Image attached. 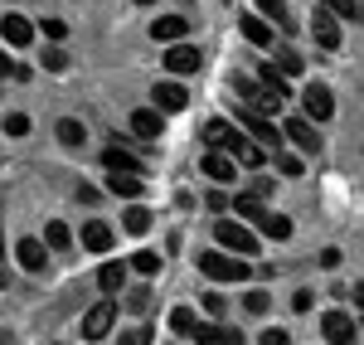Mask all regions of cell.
<instances>
[{"mask_svg": "<svg viewBox=\"0 0 364 345\" xmlns=\"http://www.w3.org/2000/svg\"><path fill=\"white\" fill-rule=\"evenodd\" d=\"M199 272L209 277V282H243V277H252L248 258H238V253H199Z\"/></svg>", "mask_w": 364, "mask_h": 345, "instance_id": "6da1fadb", "label": "cell"}, {"mask_svg": "<svg viewBox=\"0 0 364 345\" xmlns=\"http://www.w3.org/2000/svg\"><path fill=\"white\" fill-rule=\"evenodd\" d=\"M214 238H219L224 253H238V258H252L257 253V233H248L243 219H219L214 224Z\"/></svg>", "mask_w": 364, "mask_h": 345, "instance_id": "7a4b0ae2", "label": "cell"}, {"mask_svg": "<svg viewBox=\"0 0 364 345\" xmlns=\"http://www.w3.org/2000/svg\"><path fill=\"white\" fill-rule=\"evenodd\" d=\"M238 122L248 127V137H252V142H262L267 151H272V156L282 151V137H287V132H277V122L262 112V107H243V112H238Z\"/></svg>", "mask_w": 364, "mask_h": 345, "instance_id": "3957f363", "label": "cell"}, {"mask_svg": "<svg viewBox=\"0 0 364 345\" xmlns=\"http://www.w3.org/2000/svg\"><path fill=\"white\" fill-rule=\"evenodd\" d=\"M311 34H316V44L331 49V54L345 44V39H340V15L331 10V5H316V10H311Z\"/></svg>", "mask_w": 364, "mask_h": 345, "instance_id": "277c9868", "label": "cell"}, {"mask_svg": "<svg viewBox=\"0 0 364 345\" xmlns=\"http://www.w3.org/2000/svg\"><path fill=\"white\" fill-rule=\"evenodd\" d=\"M224 151L233 156V161H238V166H248V171H257V166L272 156V151H267L262 142H252V137H243V132H233V142H228Z\"/></svg>", "mask_w": 364, "mask_h": 345, "instance_id": "5b68a950", "label": "cell"}, {"mask_svg": "<svg viewBox=\"0 0 364 345\" xmlns=\"http://www.w3.org/2000/svg\"><path fill=\"white\" fill-rule=\"evenodd\" d=\"M112 321H117V302H112V297H102V302L83 317V341H102V336L112 331Z\"/></svg>", "mask_w": 364, "mask_h": 345, "instance_id": "8992f818", "label": "cell"}, {"mask_svg": "<svg viewBox=\"0 0 364 345\" xmlns=\"http://www.w3.org/2000/svg\"><path fill=\"white\" fill-rule=\"evenodd\" d=\"M0 39H5V49H29L34 44V25L10 10V15H0Z\"/></svg>", "mask_w": 364, "mask_h": 345, "instance_id": "52a82bcc", "label": "cell"}, {"mask_svg": "<svg viewBox=\"0 0 364 345\" xmlns=\"http://www.w3.org/2000/svg\"><path fill=\"white\" fill-rule=\"evenodd\" d=\"M282 132H287V142H296L306 156L321 151V132H316V122H311V117H287V122H282Z\"/></svg>", "mask_w": 364, "mask_h": 345, "instance_id": "ba28073f", "label": "cell"}, {"mask_svg": "<svg viewBox=\"0 0 364 345\" xmlns=\"http://www.w3.org/2000/svg\"><path fill=\"white\" fill-rule=\"evenodd\" d=\"M301 107H306V117L326 122V117H336V92H331L326 83H306V92H301Z\"/></svg>", "mask_w": 364, "mask_h": 345, "instance_id": "9c48e42d", "label": "cell"}, {"mask_svg": "<svg viewBox=\"0 0 364 345\" xmlns=\"http://www.w3.org/2000/svg\"><path fill=\"white\" fill-rule=\"evenodd\" d=\"M199 63H204V54H199L195 44H170V49H166V68L175 73V78H185V73H199Z\"/></svg>", "mask_w": 364, "mask_h": 345, "instance_id": "30bf717a", "label": "cell"}, {"mask_svg": "<svg viewBox=\"0 0 364 345\" xmlns=\"http://www.w3.org/2000/svg\"><path fill=\"white\" fill-rule=\"evenodd\" d=\"M321 331L331 345H355V317L350 312H326L321 317Z\"/></svg>", "mask_w": 364, "mask_h": 345, "instance_id": "8fae6325", "label": "cell"}, {"mask_svg": "<svg viewBox=\"0 0 364 345\" xmlns=\"http://www.w3.org/2000/svg\"><path fill=\"white\" fill-rule=\"evenodd\" d=\"M127 122H132V132H136L141 142H156V137L166 132V117H161V107H136Z\"/></svg>", "mask_w": 364, "mask_h": 345, "instance_id": "7c38bea8", "label": "cell"}, {"mask_svg": "<svg viewBox=\"0 0 364 345\" xmlns=\"http://www.w3.org/2000/svg\"><path fill=\"white\" fill-rule=\"evenodd\" d=\"M151 102H156L161 112H180V107L190 102V92H185V83H175V78H161L156 92H151Z\"/></svg>", "mask_w": 364, "mask_h": 345, "instance_id": "4fadbf2b", "label": "cell"}, {"mask_svg": "<svg viewBox=\"0 0 364 345\" xmlns=\"http://www.w3.org/2000/svg\"><path fill=\"white\" fill-rule=\"evenodd\" d=\"M199 171L209 175V180H219V185H224V180H233V175H238V161H233L228 151H204V156H199Z\"/></svg>", "mask_w": 364, "mask_h": 345, "instance_id": "5bb4252c", "label": "cell"}, {"mask_svg": "<svg viewBox=\"0 0 364 345\" xmlns=\"http://www.w3.org/2000/svg\"><path fill=\"white\" fill-rule=\"evenodd\" d=\"M190 34V20L185 15H161L156 25H151V39H166V44H180Z\"/></svg>", "mask_w": 364, "mask_h": 345, "instance_id": "9a60e30c", "label": "cell"}, {"mask_svg": "<svg viewBox=\"0 0 364 345\" xmlns=\"http://www.w3.org/2000/svg\"><path fill=\"white\" fill-rule=\"evenodd\" d=\"M112 224H102V219H92V224H83V248H92V253H107L112 248Z\"/></svg>", "mask_w": 364, "mask_h": 345, "instance_id": "2e32d148", "label": "cell"}, {"mask_svg": "<svg viewBox=\"0 0 364 345\" xmlns=\"http://www.w3.org/2000/svg\"><path fill=\"white\" fill-rule=\"evenodd\" d=\"M15 258H20V267H29V272H44V243H39V238H20V243H15Z\"/></svg>", "mask_w": 364, "mask_h": 345, "instance_id": "e0dca14e", "label": "cell"}, {"mask_svg": "<svg viewBox=\"0 0 364 345\" xmlns=\"http://www.w3.org/2000/svg\"><path fill=\"white\" fill-rule=\"evenodd\" d=\"M102 166H107V171L141 175V156H132V151H122V146H107V151H102Z\"/></svg>", "mask_w": 364, "mask_h": 345, "instance_id": "ac0fdd59", "label": "cell"}, {"mask_svg": "<svg viewBox=\"0 0 364 345\" xmlns=\"http://www.w3.org/2000/svg\"><path fill=\"white\" fill-rule=\"evenodd\" d=\"M122 282H127V267H122V262H102V267H97V287H102V297H117Z\"/></svg>", "mask_w": 364, "mask_h": 345, "instance_id": "d6986e66", "label": "cell"}, {"mask_svg": "<svg viewBox=\"0 0 364 345\" xmlns=\"http://www.w3.org/2000/svg\"><path fill=\"white\" fill-rule=\"evenodd\" d=\"M243 39L257 44V49H267V44H272V25H267L262 15H243Z\"/></svg>", "mask_w": 364, "mask_h": 345, "instance_id": "ffe728a7", "label": "cell"}, {"mask_svg": "<svg viewBox=\"0 0 364 345\" xmlns=\"http://www.w3.org/2000/svg\"><path fill=\"white\" fill-rule=\"evenodd\" d=\"M107 190H112V195H122V200H136V195H141V175L107 171Z\"/></svg>", "mask_w": 364, "mask_h": 345, "instance_id": "44dd1931", "label": "cell"}, {"mask_svg": "<svg viewBox=\"0 0 364 345\" xmlns=\"http://www.w3.org/2000/svg\"><path fill=\"white\" fill-rule=\"evenodd\" d=\"M228 142H233V127H228V122H219V117L204 122V146H209V151H224Z\"/></svg>", "mask_w": 364, "mask_h": 345, "instance_id": "7402d4cb", "label": "cell"}, {"mask_svg": "<svg viewBox=\"0 0 364 345\" xmlns=\"http://www.w3.org/2000/svg\"><path fill=\"white\" fill-rule=\"evenodd\" d=\"M122 229H127V233H146V229H151V209H146V204H127Z\"/></svg>", "mask_w": 364, "mask_h": 345, "instance_id": "603a6c76", "label": "cell"}, {"mask_svg": "<svg viewBox=\"0 0 364 345\" xmlns=\"http://www.w3.org/2000/svg\"><path fill=\"white\" fill-rule=\"evenodd\" d=\"M233 209H238V219H243V224H262V214H267L257 195H238V200H233Z\"/></svg>", "mask_w": 364, "mask_h": 345, "instance_id": "cb8c5ba5", "label": "cell"}, {"mask_svg": "<svg viewBox=\"0 0 364 345\" xmlns=\"http://www.w3.org/2000/svg\"><path fill=\"white\" fill-rule=\"evenodd\" d=\"M132 272H141V277H156L161 272V253H151V248H141V253H132V262H127Z\"/></svg>", "mask_w": 364, "mask_h": 345, "instance_id": "d4e9b609", "label": "cell"}, {"mask_svg": "<svg viewBox=\"0 0 364 345\" xmlns=\"http://www.w3.org/2000/svg\"><path fill=\"white\" fill-rule=\"evenodd\" d=\"M257 229L282 243V238H291V219H287V214H262V224H257Z\"/></svg>", "mask_w": 364, "mask_h": 345, "instance_id": "484cf974", "label": "cell"}, {"mask_svg": "<svg viewBox=\"0 0 364 345\" xmlns=\"http://www.w3.org/2000/svg\"><path fill=\"white\" fill-rule=\"evenodd\" d=\"M170 331H175V336H195L199 331L195 312H190V307H175V312H170Z\"/></svg>", "mask_w": 364, "mask_h": 345, "instance_id": "4316f807", "label": "cell"}, {"mask_svg": "<svg viewBox=\"0 0 364 345\" xmlns=\"http://www.w3.org/2000/svg\"><path fill=\"white\" fill-rule=\"evenodd\" d=\"M83 122H78V117H63V122H58V142L63 146H83Z\"/></svg>", "mask_w": 364, "mask_h": 345, "instance_id": "83f0119b", "label": "cell"}, {"mask_svg": "<svg viewBox=\"0 0 364 345\" xmlns=\"http://www.w3.org/2000/svg\"><path fill=\"white\" fill-rule=\"evenodd\" d=\"M331 10H336L340 20H355V25H364V0H326Z\"/></svg>", "mask_w": 364, "mask_h": 345, "instance_id": "f1b7e54d", "label": "cell"}, {"mask_svg": "<svg viewBox=\"0 0 364 345\" xmlns=\"http://www.w3.org/2000/svg\"><path fill=\"white\" fill-rule=\"evenodd\" d=\"M44 243H49V248H68V243H73V229H68L63 219H54V224L44 229Z\"/></svg>", "mask_w": 364, "mask_h": 345, "instance_id": "f546056e", "label": "cell"}, {"mask_svg": "<svg viewBox=\"0 0 364 345\" xmlns=\"http://www.w3.org/2000/svg\"><path fill=\"white\" fill-rule=\"evenodd\" d=\"M195 341L199 345H233V331H224V326H199Z\"/></svg>", "mask_w": 364, "mask_h": 345, "instance_id": "4dcf8cb0", "label": "cell"}, {"mask_svg": "<svg viewBox=\"0 0 364 345\" xmlns=\"http://www.w3.org/2000/svg\"><path fill=\"white\" fill-rule=\"evenodd\" d=\"M257 78H262V87H272L277 97H287V92H291V87H287V78H282V68H277V63H267V68H262Z\"/></svg>", "mask_w": 364, "mask_h": 345, "instance_id": "1f68e13d", "label": "cell"}, {"mask_svg": "<svg viewBox=\"0 0 364 345\" xmlns=\"http://www.w3.org/2000/svg\"><path fill=\"white\" fill-rule=\"evenodd\" d=\"M44 68H49V73H63V68H68V49H63V44H49V49H44Z\"/></svg>", "mask_w": 364, "mask_h": 345, "instance_id": "d6a6232c", "label": "cell"}, {"mask_svg": "<svg viewBox=\"0 0 364 345\" xmlns=\"http://www.w3.org/2000/svg\"><path fill=\"white\" fill-rule=\"evenodd\" d=\"M267 307H272V302H267V292H248V297H243V312H248V317H262Z\"/></svg>", "mask_w": 364, "mask_h": 345, "instance_id": "836d02e7", "label": "cell"}, {"mask_svg": "<svg viewBox=\"0 0 364 345\" xmlns=\"http://www.w3.org/2000/svg\"><path fill=\"white\" fill-rule=\"evenodd\" d=\"M257 10H262V20H287V0H257Z\"/></svg>", "mask_w": 364, "mask_h": 345, "instance_id": "e575fe53", "label": "cell"}, {"mask_svg": "<svg viewBox=\"0 0 364 345\" xmlns=\"http://www.w3.org/2000/svg\"><path fill=\"white\" fill-rule=\"evenodd\" d=\"M5 132H10V137H29V117L25 112H5Z\"/></svg>", "mask_w": 364, "mask_h": 345, "instance_id": "d590c367", "label": "cell"}, {"mask_svg": "<svg viewBox=\"0 0 364 345\" xmlns=\"http://www.w3.org/2000/svg\"><path fill=\"white\" fill-rule=\"evenodd\" d=\"M277 166H282V175H291V180L306 171V166H301V156H287V151H277Z\"/></svg>", "mask_w": 364, "mask_h": 345, "instance_id": "8d00e7d4", "label": "cell"}, {"mask_svg": "<svg viewBox=\"0 0 364 345\" xmlns=\"http://www.w3.org/2000/svg\"><path fill=\"white\" fill-rule=\"evenodd\" d=\"M277 68H282V73H301V58L291 54V49H282V54H277Z\"/></svg>", "mask_w": 364, "mask_h": 345, "instance_id": "74e56055", "label": "cell"}, {"mask_svg": "<svg viewBox=\"0 0 364 345\" xmlns=\"http://www.w3.org/2000/svg\"><path fill=\"white\" fill-rule=\"evenodd\" d=\"M63 34H68V25H63V20H44V39H49V44H58Z\"/></svg>", "mask_w": 364, "mask_h": 345, "instance_id": "f35d334b", "label": "cell"}, {"mask_svg": "<svg viewBox=\"0 0 364 345\" xmlns=\"http://www.w3.org/2000/svg\"><path fill=\"white\" fill-rule=\"evenodd\" d=\"M122 345H151V331L136 326V331H127V336H122Z\"/></svg>", "mask_w": 364, "mask_h": 345, "instance_id": "ab89813d", "label": "cell"}, {"mask_svg": "<svg viewBox=\"0 0 364 345\" xmlns=\"http://www.w3.org/2000/svg\"><path fill=\"white\" fill-rule=\"evenodd\" d=\"M204 312H209V317H224V297L209 292V297H204Z\"/></svg>", "mask_w": 364, "mask_h": 345, "instance_id": "60d3db41", "label": "cell"}, {"mask_svg": "<svg viewBox=\"0 0 364 345\" xmlns=\"http://www.w3.org/2000/svg\"><path fill=\"white\" fill-rule=\"evenodd\" d=\"M257 345H291V336H287V331H262Z\"/></svg>", "mask_w": 364, "mask_h": 345, "instance_id": "b9f144b4", "label": "cell"}, {"mask_svg": "<svg viewBox=\"0 0 364 345\" xmlns=\"http://www.w3.org/2000/svg\"><path fill=\"white\" fill-rule=\"evenodd\" d=\"M78 200H83V204H97V200H102V195H97L92 185H78Z\"/></svg>", "mask_w": 364, "mask_h": 345, "instance_id": "7bdbcfd3", "label": "cell"}, {"mask_svg": "<svg viewBox=\"0 0 364 345\" xmlns=\"http://www.w3.org/2000/svg\"><path fill=\"white\" fill-rule=\"evenodd\" d=\"M0 78H15V63H10V54L0 49Z\"/></svg>", "mask_w": 364, "mask_h": 345, "instance_id": "ee69618b", "label": "cell"}, {"mask_svg": "<svg viewBox=\"0 0 364 345\" xmlns=\"http://www.w3.org/2000/svg\"><path fill=\"white\" fill-rule=\"evenodd\" d=\"M355 307L364 312V282H355Z\"/></svg>", "mask_w": 364, "mask_h": 345, "instance_id": "f6af8a7d", "label": "cell"}, {"mask_svg": "<svg viewBox=\"0 0 364 345\" xmlns=\"http://www.w3.org/2000/svg\"><path fill=\"white\" fill-rule=\"evenodd\" d=\"M0 262H5V229H0Z\"/></svg>", "mask_w": 364, "mask_h": 345, "instance_id": "bcb514c9", "label": "cell"}, {"mask_svg": "<svg viewBox=\"0 0 364 345\" xmlns=\"http://www.w3.org/2000/svg\"><path fill=\"white\" fill-rule=\"evenodd\" d=\"M132 5H156V0H132Z\"/></svg>", "mask_w": 364, "mask_h": 345, "instance_id": "7dc6e473", "label": "cell"}, {"mask_svg": "<svg viewBox=\"0 0 364 345\" xmlns=\"http://www.w3.org/2000/svg\"><path fill=\"white\" fill-rule=\"evenodd\" d=\"M0 287H5V267H0Z\"/></svg>", "mask_w": 364, "mask_h": 345, "instance_id": "c3c4849f", "label": "cell"}]
</instances>
